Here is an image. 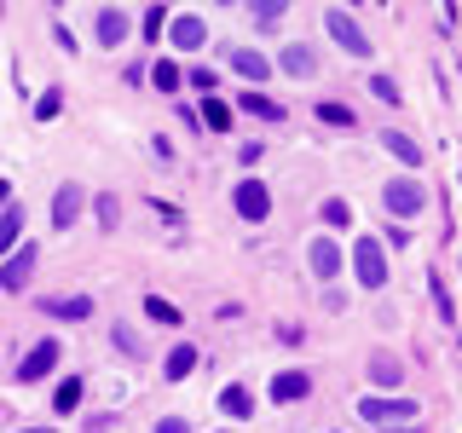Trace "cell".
<instances>
[{
  "label": "cell",
  "instance_id": "obj_1",
  "mask_svg": "<svg viewBox=\"0 0 462 433\" xmlns=\"http://www.w3.org/2000/svg\"><path fill=\"white\" fill-rule=\"evenodd\" d=\"M353 278H358V289H387V278H393V272H387V249L375 237H358L353 243Z\"/></svg>",
  "mask_w": 462,
  "mask_h": 433
},
{
  "label": "cell",
  "instance_id": "obj_2",
  "mask_svg": "<svg viewBox=\"0 0 462 433\" xmlns=\"http://www.w3.org/2000/svg\"><path fill=\"white\" fill-rule=\"evenodd\" d=\"M382 202H387V214H393V220H416V214L428 208V191H422V180H416V173H404V180H387L382 185Z\"/></svg>",
  "mask_w": 462,
  "mask_h": 433
},
{
  "label": "cell",
  "instance_id": "obj_3",
  "mask_svg": "<svg viewBox=\"0 0 462 433\" xmlns=\"http://www.w3.org/2000/svg\"><path fill=\"white\" fill-rule=\"evenodd\" d=\"M358 416H365L370 428H404V422H416V399H382V393H365V399H358Z\"/></svg>",
  "mask_w": 462,
  "mask_h": 433
},
{
  "label": "cell",
  "instance_id": "obj_4",
  "mask_svg": "<svg viewBox=\"0 0 462 433\" xmlns=\"http://www.w3.org/2000/svg\"><path fill=\"white\" fill-rule=\"evenodd\" d=\"M35 266H41V249L35 243H18V249L0 260V289H6V295H23L29 278H35Z\"/></svg>",
  "mask_w": 462,
  "mask_h": 433
},
{
  "label": "cell",
  "instance_id": "obj_5",
  "mask_svg": "<svg viewBox=\"0 0 462 433\" xmlns=\"http://www.w3.org/2000/svg\"><path fill=\"white\" fill-rule=\"evenodd\" d=\"M324 29L341 41V52H353V58H370V47H375V41L358 29V18H353L346 6H329V12H324Z\"/></svg>",
  "mask_w": 462,
  "mask_h": 433
},
{
  "label": "cell",
  "instance_id": "obj_6",
  "mask_svg": "<svg viewBox=\"0 0 462 433\" xmlns=\"http://www.w3.org/2000/svg\"><path fill=\"white\" fill-rule=\"evenodd\" d=\"M231 208H237L249 226H260V220L272 214V191H266V180H237V191H231Z\"/></svg>",
  "mask_w": 462,
  "mask_h": 433
},
{
  "label": "cell",
  "instance_id": "obj_7",
  "mask_svg": "<svg viewBox=\"0 0 462 433\" xmlns=\"http://www.w3.org/2000/svg\"><path fill=\"white\" fill-rule=\"evenodd\" d=\"M58 358H64V346H58L52 336H47V341H35V346H29V353H23V364H18V382H23V387H35V382H47V375H52V364H58Z\"/></svg>",
  "mask_w": 462,
  "mask_h": 433
},
{
  "label": "cell",
  "instance_id": "obj_8",
  "mask_svg": "<svg viewBox=\"0 0 462 433\" xmlns=\"http://www.w3.org/2000/svg\"><path fill=\"white\" fill-rule=\"evenodd\" d=\"M127 29H134V18H127L122 6H98V12H93V47L116 52V47L127 41Z\"/></svg>",
  "mask_w": 462,
  "mask_h": 433
},
{
  "label": "cell",
  "instance_id": "obj_9",
  "mask_svg": "<svg viewBox=\"0 0 462 433\" xmlns=\"http://www.w3.org/2000/svg\"><path fill=\"white\" fill-rule=\"evenodd\" d=\"M168 41L180 52H202L208 47V23H202L197 12H180V18H168Z\"/></svg>",
  "mask_w": 462,
  "mask_h": 433
},
{
  "label": "cell",
  "instance_id": "obj_10",
  "mask_svg": "<svg viewBox=\"0 0 462 433\" xmlns=\"http://www.w3.org/2000/svg\"><path fill=\"white\" fill-rule=\"evenodd\" d=\"M81 208H87V191H81L76 180H64V185H58V197H52V231H69V226L81 220Z\"/></svg>",
  "mask_w": 462,
  "mask_h": 433
},
{
  "label": "cell",
  "instance_id": "obj_11",
  "mask_svg": "<svg viewBox=\"0 0 462 433\" xmlns=\"http://www.w3.org/2000/svg\"><path fill=\"white\" fill-rule=\"evenodd\" d=\"M307 266H312V278H318V283H336V278H341V266H346V254H341L329 237H312Z\"/></svg>",
  "mask_w": 462,
  "mask_h": 433
},
{
  "label": "cell",
  "instance_id": "obj_12",
  "mask_svg": "<svg viewBox=\"0 0 462 433\" xmlns=\"http://www.w3.org/2000/svg\"><path fill=\"white\" fill-rule=\"evenodd\" d=\"M278 69H283V76H295V81H312L318 76V52L307 47V41H289V47L278 52Z\"/></svg>",
  "mask_w": 462,
  "mask_h": 433
},
{
  "label": "cell",
  "instance_id": "obj_13",
  "mask_svg": "<svg viewBox=\"0 0 462 433\" xmlns=\"http://www.w3.org/2000/svg\"><path fill=\"white\" fill-rule=\"evenodd\" d=\"M312 393V375L307 370H278L272 375V404H295V399H307Z\"/></svg>",
  "mask_w": 462,
  "mask_h": 433
},
{
  "label": "cell",
  "instance_id": "obj_14",
  "mask_svg": "<svg viewBox=\"0 0 462 433\" xmlns=\"http://www.w3.org/2000/svg\"><path fill=\"white\" fill-rule=\"evenodd\" d=\"M382 151H387V156H399V162L411 168V173H422V144H416L411 134H399V127H387V134H382Z\"/></svg>",
  "mask_w": 462,
  "mask_h": 433
},
{
  "label": "cell",
  "instance_id": "obj_15",
  "mask_svg": "<svg viewBox=\"0 0 462 433\" xmlns=\"http://www.w3.org/2000/svg\"><path fill=\"white\" fill-rule=\"evenodd\" d=\"M231 76H243V81H272V58H260L254 47H237V52H231Z\"/></svg>",
  "mask_w": 462,
  "mask_h": 433
},
{
  "label": "cell",
  "instance_id": "obj_16",
  "mask_svg": "<svg viewBox=\"0 0 462 433\" xmlns=\"http://www.w3.org/2000/svg\"><path fill=\"white\" fill-rule=\"evenodd\" d=\"M47 318L81 324V318H93V295H52V300H47Z\"/></svg>",
  "mask_w": 462,
  "mask_h": 433
},
{
  "label": "cell",
  "instance_id": "obj_17",
  "mask_svg": "<svg viewBox=\"0 0 462 433\" xmlns=\"http://www.w3.org/2000/svg\"><path fill=\"white\" fill-rule=\"evenodd\" d=\"M18 243H23V208H18V202H6V208H0V260L18 249Z\"/></svg>",
  "mask_w": 462,
  "mask_h": 433
},
{
  "label": "cell",
  "instance_id": "obj_18",
  "mask_svg": "<svg viewBox=\"0 0 462 433\" xmlns=\"http://www.w3.org/2000/svg\"><path fill=\"white\" fill-rule=\"evenodd\" d=\"M220 410L231 416V422H243V416H254V399H249V387H243V382L220 387Z\"/></svg>",
  "mask_w": 462,
  "mask_h": 433
},
{
  "label": "cell",
  "instance_id": "obj_19",
  "mask_svg": "<svg viewBox=\"0 0 462 433\" xmlns=\"http://www.w3.org/2000/svg\"><path fill=\"white\" fill-rule=\"evenodd\" d=\"M191 370H197V346H191V341H180V346H173V353H168L162 375H168V382H185V375H191Z\"/></svg>",
  "mask_w": 462,
  "mask_h": 433
},
{
  "label": "cell",
  "instance_id": "obj_20",
  "mask_svg": "<svg viewBox=\"0 0 462 433\" xmlns=\"http://www.w3.org/2000/svg\"><path fill=\"white\" fill-rule=\"evenodd\" d=\"M370 382H375V387H399V382H404V364H399L393 353H375V358H370Z\"/></svg>",
  "mask_w": 462,
  "mask_h": 433
},
{
  "label": "cell",
  "instance_id": "obj_21",
  "mask_svg": "<svg viewBox=\"0 0 462 433\" xmlns=\"http://www.w3.org/2000/svg\"><path fill=\"white\" fill-rule=\"evenodd\" d=\"M76 404H81V375H64V382H58V393H52V410L58 416H76Z\"/></svg>",
  "mask_w": 462,
  "mask_h": 433
},
{
  "label": "cell",
  "instance_id": "obj_22",
  "mask_svg": "<svg viewBox=\"0 0 462 433\" xmlns=\"http://www.w3.org/2000/svg\"><path fill=\"white\" fill-rule=\"evenodd\" d=\"M202 127H208V134H231V105L226 98H208V105H202V115H197Z\"/></svg>",
  "mask_w": 462,
  "mask_h": 433
},
{
  "label": "cell",
  "instance_id": "obj_23",
  "mask_svg": "<svg viewBox=\"0 0 462 433\" xmlns=\"http://www.w3.org/2000/svg\"><path fill=\"white\" fill-rule=\"evenodd\" d=\"M144 318H156V324H168V329L185 324V312L173 307V300H162V295H144Z\"/></svg>",
  "mask_w": 462,
  "mask_h": 433
},
{
  "label": "cell",
  "instance_id": "obj_24",
  "mask_svg": "<svg viewBox=\"0 0 462 433\" xmlns=\"http://www.w3.org/2000/svg\"><path fill=\"white\" fill-rule=\"evenodd\" d=\"M237 105H243V110H249V115H260V122H283V115H289L283 105H272V98H266V93H243V98H237Z\"/></svg>",
  "mask_w": 462,
  "mask_h": 433
},
{
  "label": "cell",
  "instance_id": "obj_25",
  "mask_svg": "<svg viewBox=\"0 0 462 433\" xmlns=\"http://www.w3.org/2000/svg\"><path fill=\"white\" fill-rule=\"evenodd\" d=\"M93 214H98V226H105V231H116V220H122V197L98 191V197H93Z\"/></svg>",
  "mask_w": 462,
  "mask_h": 433
},
{
  "label": "cell",
  "instance_id": "obj_26",
  "mask_svg": "<svg viewBox=\"0 0 462 433\" xmlns=\"http://www.w3.org/2000/svg\"><path fill=\"white\" fill-rule=\"evenodd\" d=\"M428 295H433V307H439V318H445V324H457V307H451V289H445V278H439V272H433V278H428Z\"/></svg>",
  "mask_w": 462,
  "mask_h": 433
},
{
  "label": "cell",
  "instance_id": "obj_27",
  "mask_svg": "<svg viewBox=\"0 0 462 433\" xmlns=\"http://www.w3.org/2000/svg\"><path fill=\"white\" fill-rule=\"evenodd\" d=\"M151 81H156V87H162V93H180V81H185V69H180V64H173V58H162V64H156V69H151Z\"/></svg>",
  "mask_w": 462,
  "mask_h": 433
},
{
  "label": "cell",
  "instance_id": "obj_28",
  "mask_svg": "<svg viewBox=\"0 0 462 433\" xmlns=\"http://www.w3.org/2000/svg\"><path fill=\"white\" fill-rule=\"evenodd\" d=\"M249 18H254V29H278L289 18V6H283V0H278V6H249Z\"/></svg>",
  "mask_w": 462,
  "mask_h": 433
},
{
  "label": "cell",
  "instance_id": "obj_29",
  "mask_svg": "<svg viewBox=\"0 0 462 433\" xmlns=\"http://www.w3.org/2000/svg\"><path fill=\"white\" fill-rule=\"evenodd\" d=\"M318 122H329V127H353V110H346V105H336V98H329V105L318 98Z\"/></svg>",
  "mask_w": 462,
  "mask_h": 433
},
{
  "label": "cell",
  "instance_id": "obj_30",
  "mask_svg": "<svg viewBox=\"0 0 462 433\" xmlns=\"http://www.w3.org/2000/svg\"><path fill=\"white\" fill-rule=\"evenodd\" d=\"M370 93H375V98H382V105H399V98H404L393 76H370Z\"/></svg>",
  "mask_w": 462,
  "mask_h": 433
},
{
  "label": "cell",
  "instance_id": "obj_31",
  "mask_svg": "<svg viewBox=\"0 0 462 433\" xmlns=\"http://www.w3.org/2000/svg\"><path fill=\"white\" fill-rule=\"evenodd\" d=\"M58 110H64V93H58V87H47V93L35 98V115H41V122H52Z\"/></svg>",
  "mask_w": 462,
  "mask_h": 433
},
{
  "label": "cell",
  "instance_id": "obj_32",
  "mask_svg": "<svg viewBox=\"0 0 462 433\" xmlns=\"http://www.w3.org/2000/svg\"><path fill=\"white\" fill-rule=\"evenodd\" d=\"M110 341H116V353L139 358V336H134V329H127V324H116V329H110Z\"/></svg>",
  "mask_w": 462,
  "mask_h": 433
},
{
  "label": "cell",
  "instance_id": "obj_33",
  "mask_svg": "<svg viewBox=\"0 0 462 433\" xmlns=\"http://www.w3.org/2000/svg\"><path fill=\"white\" fill-rule=\"evenodd\" d=\"M324 226H353V208H346L341 197H329L324 202Z\"/></svg>",
  "mask_w": 462,
  "mask_h": 433
},
{
  "label": "cell",
  "instance_id": "obj_34",
  "mask_svg": "<svg viewBox=\"0 0 462 433\" xmlns=\"http://www.w3.org/2000/svg\"><path fill=\"white\" fill-rule=\"evenodd\" d=\"M162 29H168V12L151 6V12H144V35H162Z\"/></svg>",
  "mask_w": 462,
  "mask_h": 433
},
{
  "label": "cell",
  "instance_id": "obj_35",
  "mask_svg": "<svg viewBox=\"0 0 462 433\" xmlns=\"http://www.w3.org/2000/svg\"><path fill=\"white\" fill-rule=\"evenodd\" d=\"M156 433H191V422H185V416H162V422H156Z\"/></svg>",
  "mask_w": 462,
  "mask_h": 433
},
{
  "label": "cell",
  "instance_id": "obj_36",
  "mask_svg": "<svg viewBox=\"0 0 462 433\" xmlns=\"http://www.w3.org/2000/svg\"><path fill=\"white\" fill-rule=\"evenodd\" d=\"M382 433H422V422H404V428H382Z\"/></svg>",
  "mask_w": 462,
  "mask_h": 433
},
{
  "label": "cell",
  "instance_id": "obj_37",
  "mask_svg": "<svg viewBox=\"0 0 462 433\" xmlns=\"http://www.w3.org/2000/svg\"><path fill=\"white\" fill-rule=\"evenodd\" d=\"M18 433H58V428H18Z\"/></svg>",
  "mask_w": 462,
  "mask_h": 433
},
{
  "label": "cell",
  "instance_id": "obj_38",
  "mask_svg": "<svg viewBox=\"0 0 462 433\" xmlns=\"http://www.w3.org/2000/svg\"><path fill=\"white\" fill-rule=\"evenodd\" d=\"M6 197H12V191H6V180H0V202H6Z\"/></svg>",
  "mask_w": 462,
  "mask_h": 433
}]
</instances>
